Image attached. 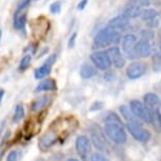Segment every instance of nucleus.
I'll return each instance as SVG.
<instances>
[{
  "label": "nucleus",
  "mask_w": 161,
  "mask_h": 161,
  "mask_svg": "<svg viewBox=\"0 0 161 161\" xmlns=\"http://www.w3.org/2000/svg\"><path fill=\"white\" fill-rule=\"evenodd\" d=\"M122 40V35L120 32L115 31L110 28H104L97 33L96 36L94 37L93 44L95 48H103L108 47L110 45L117 47L118 43H120Z\"/></svg>",
  "instance_id": "f257e3e1"
},
{
  "label": "nucleus",
  "mask_w": 161,
  "mask_h": 161,
  "mask_svg": "<svg viewBox=\"0 0 161 161\" xmlns=\"http://www.w3.org/2000/svg\"><path fill=\"white\" fill-rule=\"evenodd\" d=\"M104 133L108 139L116 144H123L127 140L122 122H105Z\"/></svg>",
  "instance_id": "f03ea898"
},
{
  "label": "nucleus",
  "mask_w": 161,
  "mask_h": 161,
  "mask_svg": "<svg viewBox=\"0 0 161 161\" xmlns=\"http://www.w3.org/2000/svg\"><path fill=\"white\" fill-rule=\"evenodd\" d=\"M127 124V130L130 133V135L139 142H147L150 140L151 133L142 125L140 121H135V122H130Z\"/></svg>",
  "instance_id": "7ed1b4c3"
},
{
  "label": "nucleus",
  "mask_w": 161,
  "mask_h": 161,
  "mask_svg": "<svg viewBox=\"0 0 161 161\" xmlns=\"http://www.w3.org/2000/svg\"><path fill=\"white\" fill-rule=\"evenodd\" d=\"M91 61L93 62V64L96 69H99L101 71H106L112 66L111 60L108 58L105 51L94 52L91 55Z\"/></svg>",
  "instance_id": "20e7f679"
},
{
  "label": "nucleus",
  "mask_w": 161,
  "mask_h": 161,
  "mask_svg": "<svg viewBox=\"0 0 161 161\" xmlns=\"http://www.w3.org/2000/svg\"><path fill=\"white\" fill-rule=\"evenodd\" d=\"M122 52L123 56H125L127 59H136L135 54V45L137 42V38L134 34H126L124 37H122Z\"/></svg>",
  "instance_id": "39448f33"
},
{
  "label": "nucleus",
  "mask_w": 161,
  "mask_h": 161,
  "mask_svg": "<svg viewBox=\"0 0 161 161\" xmlns=\"http://www.w3.org/2000/svg\"><path fill=\"white\" fill-rule=\"evenodd\" d=\"M130 108L134 116L138 120L143 121L145 123H150V115H148L147 108L142 102H140L139 100H132L130 102Z\"/></svg>",
  "instance_id": "423d86ee"
},
{
  "label": "nucleus",
  "mask_w": 161,
  "mask_h": 161,
  "mask_svg": "<svg viewBox=\"0 0 161 161\" xmlns=\"http://www.w3.org/2000/svg\"><path fill=\"white\" fill-rule=\"evenodd\" d=\"M108 58L111 60L112 65H114L117 69H122L125 64V58H124L122 52L118 47H112L105 51Z\"/></svg>",
  "instance_id": "0eeeda50"
},
{
  "label": "nucleus",
  "mask_w": 161,
  "mask_h": 161,
  "mask_svg": "<svg viewBox=\"0 0 161 161\" xmlns=\"http://www.w3.org/2000/svg\"><path fill=\"white\" fill-rule=\"evenodd\" d=\"M147 72V65L143 62H132L126 68V76L130 80H136L142 77Z\"/></svg>",
  "instance_id": "6e6552de"
},
{
  "label": "nucleus",
  "mask_w": 161,
  "mask_h": 161,
  "mask_svg": "<svg viewBox=\"0 0 161 161\" xmlns=\"http://www.w3.org/2000/svg\"><path fill=\"white\" fill-rule=\"evenodd\" d=\"M75 147H76V152H77V154L81 158H86L91 150L89 137L86 135L78 136L75 142Z\"/></svg>",
  "instance_id": "1a4fd4ad"
},
{
  "label": "nucleus",
  "mask_w": 161,
  "mask_h": 161,
  "mask_svg": "<svg viewBox=\"0 0 161 161\" xmlns=\"http://www.w3.org/2000/svg\"><path fill=\"white\" fill-rule=\"evenodd\" d=\"M135 54L137 58H147L152 55V45L150 41L140 39L136 42L135 45Z\"/></svg>",
  "instance_id": "9d476101"
},
{
  "label": "nucleus",
  "mask_w": 161,
  "mask_h": 161,
  "mask_svg": "<svg viewBox=\"0 0 161 161\" xmlns=\"http://www.w3.org/2000/svg\"><path fill=\"white\" fill-rule=\"evenodd\" d=\"M108 28L121 33V32H124L130 29V22H129V20L125 19V18L120 15V16L114 17L113 19H111L108 21Z\"/></svg>",
  "instance_id": "9b49d317"
},
{
  "label": "nucleus",
  "mask_w": 161,
  "mask_h": 161,
  "mask_svg": "<svg viewBox=\"0 0 161 161\" xmlns=\"http://www.w3.org/2000/svg\"><path fill=\"white\" fill-rule=\"evenodd\" d=\"M51 100H52V98L47 95H43V96L38 97V98H36L34 101L32 102L31 111L34 112V113L40 112L41 110H43V108H47V106L50 105Z\"/></svg>",
  "instance_id": "f8f14e48"
},
{
  "label": "nucleus",
  "mask_w": 161,
  "mask_h": 161,
  "mask_svg": "<svg viewBox=\"0 0 161 161\" xmlns=\"http://www.w3.org/2000/svg\"><path fill=\"white\" fill-rule=\"evenodd\" d=\"M57 90V84L56 81L54 79L47 78L43 79L42 81H40L37 86L35 87V92L36 93H42V92H54Z\"/></svg>",
  "instance_id": "ddd939ff"
},
{
  "label": "nucleus",
  "mask_w": 161,
  "mask_h": 161,
  "mask_svg": "<svg viewBox=\"0 0 161 161\" xmlns=\"http://www.w3.org/2000/svg\"><path fill=\"white\" fill-rule=\"evenodd\" d=\"M143 101H144V106L147 108V111L154 110V108H160V101L159 98L156 94L154 93H147L145 94L143 97Z\"/></svg>",
  "instance_id": "4468645a"
},
{
  "label": "nucleus",
  "mask_w": 161,
  "mask_h": 161,
  "mask_svg": "<svg viewBox=\"0 0 161 161\" xmlns=\"http://www.w3.org/2000/svg\"><path fill=\"white\" fill-rule=\"evenodd\" d=\"M148 115H150V123L153 124L154 129L161 132V112L160 108H155V110L147 111Z\"/></svg>",
  "instance_id": "2eb2a0df"
},
{
  "label": "nucleus",
  "mask_w": 161,
  "mask_h": 161,
  "mask_svg": "<svg viewBox=\"0 0 161 161\" xmlns=\"http://www.w3.org/2000/svg\"><path fill=\"white\" fill-rule=\"evenodd\" d=\"M141 10H142V8L130 4V5H129V7H126L125 8H124L122 14H121V16L124 17L127 20L134 19V18H137V17L140 16Z\"/></svg>",
  "instance_id": "dca6fc26"
},
{
  "label": "nucleus",
  "mask_w": 161,
  "mask_h": 161,
  "mask_svg": "<svg viewBox=\"0 0 161 161\" xmlns=\"http://www.w3.org/2000/svg\"><path fill=\"white\" fill-rule=\"evenodd\" d=\"M97 75V69L92 64L84 63L80 69V76L82 79H91Z\"/></svg>",
  "instance_id": "f3484780"
},
{
  "label": "nucleus",
  "mask_w": 161,
  "mask_h": 161,
  "mask_svg": "<svg viewBox=\"0 0 161 161\" xmlns=\"http://www.w3.org/2000/svg\"><path fill=\"white\" fill-rule=\"evenodd\" d=\"M52 68H53V65L47 64V63L44 62L41 66H39L38 69H35V72H34L35 79H37V80L44 79L47 75H50V73L52 72Z\"/></svg>",
  "instance_id": "a211bd4d"
},
{
  "label": "nucleus",
  "mask_w": 161,
  "mask_h": 161,
  "mask_svg": "<svg viewBox=\"0 0 161 161\" xmlns=\"http://www.w3.org/2000/svg\"><path fill=\"white\" fill-rule=\"evenodd\" d=\"M56 136L54 135V134H47V135H44L43 137L40 139V141H39V147L41 148V150H47V148H50L52 145L56 142Z\"/></svg>",
  "instance_id": "6ab92c4d"
},
{
  "label": "nucleus",
  "mask_w": 161,
  "mask_h": 161,
  "mask_svg": "<svg viewBox=\"0 0 161 161\" xmlns=\"http://www.w3.org/2000/svg\"><path fill=\"white\" fill-rule=\"evenodd\" d=\"M26 23V15L21 14V13H16L14 14V28L18 30V31H24Z\"/></svg>",
  "instance_id": "aec40b11"
},
{
  "label": "nucleus",
  "mask_w": 161,
  "mask_h": 161,
  "mask_svg": "<svg viewBox=\"0 0 161 161\" xmlns=\"http://www.w3.org/2000/svg\"><path fill=\"white\" fill-rule=\"evenodd\" d=\"M139 17L141 18V20L148 22V21L156 19L158 17V11L155 10V8H145L143 10H141L140 16Z\"/></svg>",
  "instance_id": "412c9836"
},
{
  "label": "nucleus",
  "mask_w": 161,
  "mask_h": 161,
  "mask_svg": "<svg viewBox=\"0 0 161 161\" xmlns=\"http://www.w3.org/2000/svg\"><path fill=\"white\" fill-rule=\"evenodd\" d=\"M119 111L121 115H122V117L125 119L126 123H130V122H135V121H138V119L134 116V114L132 113V111H130V106H126V105H121L119 108Z\"/></svg>",
  "instance_id": "4be33fe9"
},
{
  "label": "nucleus",
  "mask_w": 161,
  "mask_h": 161,
  "mask_svg": "<svg viewBox=\"0 0 161 161\" xmlns=\"http://www.w3.org/2000/svg\"><path fill=\"white\" fill-rule=\"evenodd\" d=\"M24 115H25V111H24V108L22 104H17L15 106V110H14V114L13 117H12V121L14 123H18L19 121H21L24 118Z\"/></svg>",
  "instance_id": "5701e85b"
},
{
  "label": "nucleus",
  "mask_w": 161,
  "mask_h": 161,
  "mask_svg": "<svg viewBox=\"0 0 161 161\" xmlns=\"http://www.w3.org/2000/svg\"><path fill=\"white\" fill-rule=\"evenodd\" d=\"M91 139H92V142L94 143V145H95L99 151H104L105 150V141L103 140V138L101 137L100 134L93 133Z\"/></svg>",
  "instance_id": "b1692460"
},
{
  "label": "nucleus",
  "mask_w": 161,
  "mask_h": 161,
  "mask_svg": "<svg viewBox=\"0 0 161 161\" xmlns=\"http://www.w3.org/2000/svg\"><path fill=\"white\" fill-rule=\"evenodd\" d=\"M32 61V55L31 54H26L25 56H23L20 60L19 63V69L20 71H25L26 69L30 66V63Z\"/></svg>",
  "instance_id": "393cba45"
},
{
  "label": "nucleus",
  "mask_w": 161,
  "mask_h": 161,
  "mask_svg": "<svg viewBox=\"0 0 161 161\" xmlns=\"http://www.w3.org/2000/svg\"><path fill=\"white\" fill-rule=\"evenodd\" d=\"M21 152L19 150H13L8 154L7 156V161H19L21 159Z\"/></svg>",
  "instance_id": "a878e982"
},
{
  "label": "nucleus",
  "mask_w": 161,
  "mask_h": 161,
  "mask_svg": "<svg viewBox=\"0 0 161 161\" xmlns=\"http://www.w3.org/2000/svg\"><path fill=\"white\" fill-rule=\"evenodd\" d=\"M140 35H141L142 39H144V40L150 41V40H152V39L154 38L155 33H154V31H152V30L147 29V30H142L141 33H140Z\"/></svg>",
  "instance_id": "bb28decb"
},
{
  "label": "nucleus",
  "mask_w": 161,
  "mask_h": 161,
  "mask_svg": "<svg viewBox=\"0 0 161 161\" xmlns=\"http://www.w3.org/2000/svg\"><path fill=\"white\" fill-rule=\"evenodd\" d=\"M60 11H61V2L60 1H55L51 4L50 12L52 14H59Z\"/></svg>",
  "instance_id": "cd10ccee"
},
{
  "label": "nucleus",
  "mask_w": 161,
  "mask_h": 161,
  "mask_svg": "<svg viewBox=\"0 0 161 161\" xmlns=\"http://www.w3.org/2000/svg\"><path fill=\"white\" fill-rule=\"evenodd\" d=\"M132 5L138 8H147L150 5V0H132Z\"/></svg>",
  "instance_id": "c85d7f7f"
},
{
  "label": "nucleus",
  "mask_w": 161,
  "mask_h": 161,
  "mask_svg": "<svg viewBox=\"0 0 161 161\" xmlns=\"http://www.w3.org/2000/svg\"><path fill=\"white\" fill-rule=\"evenodd\" d=\"M30 2H31V0H22V1L18 4L16 13H22V12L30 5Z\"/></svg>",
  "instance_id": "c756f323"
},
{
  "label": "nucleus",
  "mask_w": 161,
  "mask_h": 161,
  "mask_svg": "<svg viewBox=\"0 0 161 161\" xmlns=\"http://www.w3.org/2000/svg\"><path fill=\"white\" fill-rule=\"evenodd\" d=\"M91 161H108L104 155L101 153H94L91 156Z\"/></svg>",
  "instance_id": "7c9ffc66"
},
{
  "label": "nucleus",
  "mask_w": 161,
  "mask_h": 161,
  "mask_svg": "<svg viewBox=\"0 0 161 161\" xmlns=\"http://www.w3.org/2000/svg\"><path fill=\"white\" fill-rule=\"evenodd\" d=\"M76 39H77V33H73V34L71 35V37H69V42H68L69 48H73L75 47Z\"/></svg>",
  "instance_id": "2f4dec72"
},
{
  "label": "nucleus",
  "mask_w": 161,
  "mask_h": 161,
  "mask_svg": "<svg viewBox=\"0 0 161 161\" xmlns=\"http://www.w3.org/2000/svg\"><path fill=\"white\" fill-rule=\"evenodd\" d=\"M87 2H89V0H81V1L79 2L78 5H77V10H79V11L84 10L86 7V4H87Z\"/></svg>",
  "instance_id": "473e14b6"
},
{
  "label": "nucleus",
  "mask_w": 161,
  "mask_h": 161,
  "mask_svg": "<svg viewBox=\"0 0 161 161\" xmlns=\"http://www.w3.org/2000/svg\"><path fill=\"white\" fill-rule=\"evenodd\" d=\"M158 24H159V22H158L157 19H154V20H151L147 22V25L150 26V28H156V26H158Z\"/></svg>",
  "instance_id": "72a5a7b5"
},
{
  "label": "nucleus",
  "mask_w": 161,
  "mask_h": 161,
  "mask_svg": "<svg viewBox=\"0 0 161 161\" xmlns=\"http://www.w3.org/2000/svg\"><path fill=\"white\" fill-rule=\"evenodd\" d=\"M4 90H1L0 89V103H1L2 101V99H3V97H4Z\"/></svg>",
  "instance_id": "f704fd0d"
},
{
  "label": "nucleus",
  "mask_w": 161,
  "mask_h": 161,
  "mask_svg": "<svg viewBox=\"0 0 161 161\" xmlns=\"http://www.w3.org/2000/svg\"><path fill=\"white\" fill-rule=\"evenodd\" d=\"M65 161H79V160L76 159V158H69V159H66Z\"/></svg>",
  "instance_id": "c9c22d12"
},
{
  "label": "nucleus",
  "mask_w": 161,
  "mask_h": 161,
  "mask_svg": "<svg viewBox=\"0 0 161 161\" xmlns=\"http://www.w3.org/2000/svg\"><path fill=\"white\" fill-rule=\"evenodd\" d=\"M1 37H2V32H1V30H0V40H1Z\"/></svg>",
  "instance_id": "e433bc0d"
},
{
  "label": "nucleus",
  "mask_w": 161,
  "mask_h": 161,
  "mask_svg": "<svg viewBox=\"0 0 161 161\" xmlns=\"http://www.w3.org/2000/svg\"><path fill=\"white\" fill-rule=\"evenodd\" d=\"M159 47H161V40H160V42H159Z\"/></svg>",
  "instance_id": "4c0bfd02"
},
{
  "label": "nucleus",
  "mask_w": 161,
  "mask_h": 161,
  "mask_svg": "<svg viewBox=\"0 0 161 161\" xmlns=\"http://www.w3.org/2000/svg\"><path fill=\"white\" fill-rule=\"evenodd\" d=\"M160 106H161V102H160Z\"/></svg>",
  "instance_id": "58836bf2"
},
{
  "label": "nucleus",
  "mask_w": 161,
  "mask_h": 161,
  "mask_svg": "<svg viewBox=\"0 0 161 161\" xmlns=\"http://www.w3.org/2000/svg\"><path fill=\"white\" fill-rule=\"evenodd\" d=\"M39 161H42V160H39Z\"/></svg>",
  "instance_id": "ea45409f"
}]
</instances>
